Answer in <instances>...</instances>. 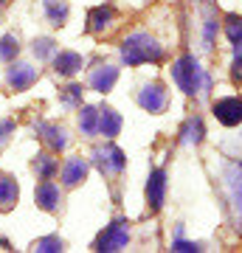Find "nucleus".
<instances>
[{
    "instance_id": "obj_1",
    "label": "nucleus",
    "mask_w": 242,
    "mask_h": 253,
    "mask_svg": "<svg viewBox=\"0 0 242 253\" xmlns=\"http://www.w3.org/2000/svg\"><path fill=\"white\" fill-rule=\"evenodd\" d=\"M172 76H175L180 90L189 93V96H203L208 90V76L194 56H180L172 68Z\"/></svg>"
},
{
    "instance_id": "obj_2",
    "label": "nucleus",
    "mask_w": 242,
    "mask_h": 253,
    "mask_svg": "<svg viewBox=\"0 0 242 253\" xmlns=\"http://www.w3.org/2000/svg\"><path fill=\"white\" fill-rule=\"evenodd\" d=\"M121 56L127 65H144V62H158L163 56V48L155 42L149 34H133L124 40Z\"/></svg>"
},
{
    "instance_id": "obj_3",
    "label": "nucleus",
    "mask_w": 242,
    "mask_h": 253,
    "mask_svg": "<svg viewBox=\"0 0 242 253\" xmlns=\"http://www.w3.org/2000/svg\"><path fill=\"white\" fill-rule=\"evenodd\" d=\"M93 161H96V166L101 169V174H118L121 169H124V152L118 149V146L107 144V146H99L96 152H93Z\"/></svg>"
},
{
    "instance_id": "obj_4",
    "label": "nucleus",
    "mask_w": 242,
    "mask_h": 253,
    "mask_svg": "<svg viewBox=\"0 0 242 253\" xmlns=\"http://www.w3.org/2000/svg\"><path fill=\"white\" fill-rule=\"evenodd\" d=\"M130 242V228H127V222H113V225L104 228V234L99 236V242H96V248L99 251H121L124 245Z\"/></svg>"
},
{
    "instance_id": "obj_5",
    "label": "nucleus",
    "mask_w": 242,
    "mask_h": 253,
    "mask_svg": "<svg viewBox=\"0 0 242 253\" xmlns=\"http://www.w3.org/2000/svg\"><path fill=\"white\" fill-rule=\"evenodd\" d=\"M214 116H217V121H220V124H225V126L242 124V99L231 96V99L214 101Z\"/></svg>"
},
{
    "instance_id": "obj_6",
    "label": "nucleus",
    "mask_w": 242,
    "mask_h": 253,
    "mask_svg": "<svg viewBox=\"0 0 242 253\" xmlns=\"http://www.w3.org/2000/svg\"><path fill=\"white\" fill-rule=\"evenodd\" d=\"M138 104L144 110H149V113H161L166 107V90H163V84H146L141 93H138Z\"/></svg>"
},
{
    "instance_id": "obj_7",
    "label": "nucleus",
    "mask_w": 242,
    "mask_h": 253,
    "mask_svg": "<svg viewBox=\"0 0 242 253\" xmlns=\"http://www.w3.org/2000/svg\"><path fill=\"white\" fill-rule=\"evenodd\" d=\"M34 197H37V206L45 208V211H56V208H59V203H62L59 186H54V183H51V177L37 186V194H34Z\"/></svg>"
},
{
    "instance_id": "obj_8",
    "label": "nucleus",
    "mask_w": 242,
    "mask_h": 253,
    "mask_svg": "<svg viewBox=\"0 0 242 253\" xmlns=\"http://www.w3.org/2000/svg\"><path fill=\"white\" fill-rule=\"evenodd\" d=\"M163 191H166V174L161 169H155L146 180V200H149V208L158 211L163 206Z\"/></svg>"
},
{
    "instance_id": "obj_9",
    "label": "nucleus",
    "mask_w": 242,
    "mask_h": 253,
    "mask_svg": "<svg viewBox=\"0 0 242 253\" xmlns=\"http://www.w3.org/2000/svg\"><path fill=\"white\" fill-rule=\"evenodd\" d=\"M116 79H118V68H113V65H101V68H96V71L90 73V87L99 90V93H107V90H113Z\"/></svg>"
},
{
    "instance_id": "obj_10",
    "label": "nucleus",
    "mask_w": 242,
    "mask_h": 253,
    "mask_svg": "<svg viewBox=\"0 0 242 253\" xmlns=\"http://www.w3.org/2000/svg\"><path fill=\"white\" fill-rule=\"evenodd\" d=\"M37 135L43 138L51 149H56V152L68 146V132H65L62 126H56V124H37Z\"/></svg>"
},
{
    "instance_id": "obj_11",
    "label": "nucleus",
    "mask_w": 242,
    "mask_h": 253,
    "mask_svg": "<svg viewBox=\"0 0 242 253\" xmlns=\"http://www.w3.org/2000/svg\"><path fill=\"white\" fill-rule=\"evenodd\" d=\"M88 177V163L82 161V158H68L62 166V183L65 186H79L82 180Z\"/></svg>"
},
{
    "instance_id": "obj_12",
    "label": "nucleus",
    "mask_w": 242,
    "mask_h": 253,
    "mask_svg": "<svg viewBox=\"0 0 242 253\" xmlns=\"http://www.w3.org/2000/svg\"><path fill=\"white\" fill-rule=\"evenodd\" d=\"M118 129H121V116H118L116 110H99V121H96V132H101L104 138H113L118 135Z\"/></svg>"
},
{
    "instance_id": "obj_13",
    "label": "nucleus",
    "mask_w": 242,
    "mask_h": 253,
    "mask_svg": "<svg viewBox=\"0 0 242 253\" xmlns=\"http://www.w3.org/2000/svg\"><path fill=\"white\" fill-rule=\"evenodd\" d=\"M6 79H9V84L14 87V90H26L28 84L37 79V71L31 68V65H11Z\"/></svg>"
},
{
    "instance_id": "obj_14",
    "label": "nucleus",
    "mask_w": 242,
    "mask_h": 253,
    "mask_svg": "<svg viewBox=\"0 0 242 253\" xmlns=\"http://www.w3.org/2000/svg\"><path fill=\"white\" fill-rule=\"evenodd\" d=\"M54 68L59 76H73L82 68V56L73 54V51H62V54L54 56Z\"/></svg>"
},
{
    "instance_id": "obj_15",
    "label": "nucleus",
    "mask_w": 242,
    "mask_h": 253,
    "mask_svg": "<svg viewBox=\"0 0 242 253\" xmlns=\"http://www.w3.org/2000/svg\"><path fill=\"white\" fill-rule=\"evenodd\" d=\"M225 180H228V194H231L234 208L242 214V166H231Z\"/></svg>"
},
{
    "instance_id": "obj_16",
    "label": "nucleus",
    "mask_w": 242,
    "mask_h": 253,
    "mask_svg": "<svg viewBox=\"0 0 242 253\" xmlns=\"http://www.w3.org/2000/svg\"><path fill=\"white\" fill-rule=\"evenodd\" d=\"M17 197H20L17 183L11 180L9 174H0V211H9V208H14Z\"/></svg>"
},
{
    "instance_id": "obj_17",
    "label": "nucleus",
    "mask_w": 242,
    "mask_h": 253,
    "mask_svg": "<svg viewBox=\"0 0 242 253\" xmlns=\"http://www.w3.org/2000/svg\"><path fill=\"white\" fill-rule=\"evenodd\" d=\"M110 20H113V9H107V6L93 9V11L88 14V31L99 34V31H104V28L110 26Z\"/></svg>"
},
{
    "instance_id": "obj_18",
    "label": "nucleus",
    "mask_w": 242,
    "mask_h": 253,
    "mask_svg": "<svg viewBox=\"0 0 242 253\" xmlns=\"http://www.w3.org/2000/svg\"><path fill=\"white\" fill-rule=\"evenodd\" d=\"M45 14L54 26H65L68 20V3L65 0H45Z\"/></svg>"
},
{
    "instance_id": "obj_19",
    "label": "nucleus",
    "mask_w": 242,
    "mask_h": 253,
    "mask_svg": "<svg viewBox=\"0 0 242 253\" xmlns=\"http://www.w3.org/2000/svg\"><path fill=\"white\" fill-rule=\"evenodd\" d=\"M180 141L186 146L200 144V141H203V121H200V118H189L186 126H183V132H180Z\"/></svg>"
},
{
    "instance_id": "obj_20",
    "label": "nucleus",
    "mask_w": 242,
    "mask_h": 253,
    "mask_svg": "<svg viewBox=\"0 0 242 253\" xmlns=\"http://www.w3.org/2000/svg\"><path fill=\"white\" fill-rule=\"evenodd\" d=\"M56 169H59V163H56L48 152H43V155H37V158H34V172H37L40 180H48Z\"/></svg>"
},
{
    "instance_id": "obj_21",
    "label": "nucleus",
    "mask_w": 242,
    "mask_h": 253,
    "mask_svg": "<svg viewBox=\"0 0 242 253\" xmlns=\"http://www.w3.org/2000/svg\"><path fill=\"white\" fill-rule=\"evenodd\" d=\"M96 121H99V110H93V107H85V110H82V116H79L82 132L93 135V132H96Z\"/></svg>"
},
{
    "instance_id": "obj_22",
    "label": "nucleus",
    "mask_w": 242,
    "mask_h": 253,
    "mask_svg": "<svg viewBox=\"0 0 242 253\" xmlns=\"http://www.w3.org/2000/svg\"><path fill=\"white\" fill-rule=\"evenodd\" d=\"M225 34H228L231 42H240V40H242V17L228 14V17H225Z\"/></svg>"
},
{
    "instance_id": "obj_23",
    "label": "nucleus",
    "mask_w": 242,
    "mask_h": 253,
    "mask_svg": "<svg viewBox=\"0 0 242 253\" xmlns=\"http://www.w3.org/2000/svg\"><path fill=\"white\" fill-rule=\"evenodd\" d=\"M20 45H17V37H3L0 40V59H6V62H11L14 56H17Z\"/></svg>"
},
{
    "instance_id": "obj_24",
    "label": "nucleus",
    "mask_w": 242,
    "mask_h": 253,
    "mask_svg": "<svg viewBox=\"0 0 242 253\" xmlns=\"http://www.w3.org/2000/svg\"><path fill=\"white\" fill-rule=\"evenodd\" d=\"M231 76L237 82H242V40L234 42V65H231Z\"/></svg>"
},
{
    "instance_id": "obj_25",
    "label": "nucleus",
    "mask_w": 242,
    "mask_h": 253,
    "mask_svg": "<svg viewBox=\"0 0 242 253\" xmlns=\"http://www.w3.org/2000/svg\"><path fill=\"white\" fill-rule=\"evenodd\" d=\"M54 40H37L34 42V54L40 56V59H48V56L54 54Z\"/></svg>"
},
{
    "instance_id": "obj_26",
    "label": "nucleus",
    "mask_w": 242,
    "mask_h": 253,
    "mask_svg": "<svg viewBox=\"0 0 242 253\" xmlns=\"http://www.w3.org/2000/svg\"><path fill=\"white\" fill-rule=\"evenodd\" d=\"M34 248H37V251H62V239H56V236H48V239H40Z\"/></svg>"
},
{
    "instance_id": "obj_27",
    "label": "nucleus",
    "mask_w": 242,
    "mask_h": 253,
    "mask_svg": "<svg viewBox=\"0 0 242 253\" xmlns=\"http://www.w3.org/2000/svg\"><path fill=\"white\" fill-rule=\"evenodd\" d=\"M79 96H82V87H79V84H71V87L65 90V99L62 101L71 107V104H76V101H79Z\"/></svg>"
},
{
    "instance_id": "obj_28",
    "label": "nucleus",
    "mask_w": 242,
    "mask_h": 253,
    "mask_svg": "<svg viewBox=\"0 0 242 253\" xmlns=\"http://www.w3.org/2000/svg\"><path fill=\"white\" fill-rule=\"evenodd\" d=\"M11 129H14V124H11V121H3V124H0V144H6V141H9Z\"/></svg>"
},
{
    "instance_id": "obj_29",
    "label": "nucleus",
    "mask_w": 242,
    "mask_h": 253,
    "mask_svg": "<svg viewBox=\"0 0 242 253\" xmlns=\"http://www.w3.org/2000/svg\"><path fill=\"white\" fill-rule=\"evenodd\" d=\"M175 251H197V245H192V242H175Z\"/></svg>"
}]
</instances>
